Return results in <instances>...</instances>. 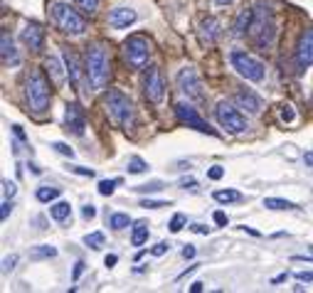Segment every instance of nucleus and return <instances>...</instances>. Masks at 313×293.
I'll use <instances>...</instances> for the list:
<instances>
[{
	"mask_svg": "<svg viewBox=\"0 0 313 293\" xmlns=\"http://www.w3.org/2000/svg\"><path fill=\"white\" fill-rule=\"evenodd\" d=\"M252 5H254V15H252V22H249V30H247V37H249V42L254 44L256 50L267 52L276 42L274 10H271L269 3H264V0H256Z\"/></svg>",
	"mask_w": 313,
	"mask_h": 293,
	"instance_id": "nucleus-1",
	"label": "nucleus"
},
{
	"mask_svg": "<svg viewBox=\"0 0 313 293\" xmlns=\"http://www.w3.org/2000/svg\"><path fill=\"white\" fill-rule=\"evenodd\" d=\"M84 67L86 74H89L91 89H104L109 84V79H111V57H109V47L104 42H94V44L86 47Z\"/></svg>",
	"mask_w": 313,
	"mask_h": 293,
	"instance_id": "nucleus-2",
	"label": "nucleus"
},
{
	"mask_svg": "<svg viewBox=\"0 0 313 293\" xmlns=\"http://www.w3.org/2000/svg\"><path fill=\"white\" fill-rule=\"evenodd\" d=\"M101 104H104V111L109 116V121L116 128H121V131H131L133 128V124H136V109H133V101L124 91L109 89L104 94V99H101Z\"/></svg>",
	"mask_w": 313,
	"mask_h": 293,
	"instance_id": "nucleus-3",
	"label": "nucleus"
},
{
	"mask_svg": "<svg viewBox=\"0 0 313 293\" xmlns=\"http://www.w3.org/2000/svg\"><path fill=\"white\" fill-rule=\"evenodd\" d=\"M25 99L32 116L42 118L50 111V101H52V84L42 74V69H32L25 79Z\"/></svg>",
	"mask_w": 313,
	"mask_h": 293,
	"instance_id": "nucleus-4",
	"label": "nucleus"
},
{
	"mask_svg": "<svg viewBox=\"0 0 313 293\" xmlns=\"http://www.w3.org/2000/svg\"><path fill=\"white\" fill-rule=\"evenodd\" d=\"M50 17H52L55 28L71 35V37H79V35L86 32V20L67 3H52L50 5Z\"/></svg>",
	"mask_w": 313,
	"mask_h": 293,
	"instance_id": "nucleus-5",
	"label": "nucleus"
},
{
	"mask_svg": "<svg viewBox=\"0 0 313 293\" xmlns=\"http://www.w3.org/2000/svg\"><path fill=\"white\" fill-rule=\"evenodd\" d=\"M151 40L146 37V35H131L126 42H124V47H121V55L126 59V64L131 69H143L146 64H148V59H151Z\"/></svg>",
	"mask_w": 313,
	"mask_h": 293,
	"instance_id": "nucleus-6",
	"label": "nucleus"
},
{
	"mask_svg": "<svg viewBox=\"0 0 313 293\" xmlns=\"http://www.w3.org/2000/svg\"><path fill=\"white\" fill-rule=\"evenodd\" d=\"M229 62H232V69H237V74L244 77L247 82H264V64L249 52L234 50L229 55Z\"/></svg>",
	"mask_w": 313,
	"mask_h": 293,
	"instance_id": "nucleus-7",
	"label": "nucleus"
},
{
	"mask_svg": "<svg viewBox=\"0 0 313 293\" xmlns=\"http://www.w3.org/2000/svg\"><path fill=\"white\" fill-rule=\"evenodd\" d=\"M214 118L229 133H244L247 131V121H244V116L239 113V106H234L229 101H220L214 106Z\"/></svg>",
	"mask_w": 313,
	"mask_h": 293,
	"instance_id": "nucleus-8",
	"label": "nucleus"
},
{
	"mask_svg": "<svg viewBox=\"0 0 313 293\" xmlns=\"http://www.w3.org/2000/svg\"><path fill=\"white\" fill-rule=\"evenodd\" d=\"M62 57H64V64H67L69 82L77 86V91L86 94V79H89V74H86V67H82V62H79L77 52H74L71 47H62Z\"/></svg>",
	"mask_w": 313,
	"mask_h": 293,
	"instance_id": "nucleus-9",
	"label": "nucleus"
},
{
	"mask_svg": "<svg viewBox=\"0 0 313 293\" xmlns=\"http://www.w3.org/2000/svg\"><path fill=\"white\" fill-rule=\"evenodd\" d=\"M178 86H180V91L185 94L187 99H195V101H205V91H202V82H200L198 71L192 69V67H183V69L178 71Z\"/></svg>",
	"mask_w": 313,
	"mask_h": 293,
	"instance_id": "nucleus-10",
	"label": "nucleus"
},
{
	"mask_svg": "<svg viewBox=\"0 0 313 293\" xmlns=\"http://www.w3.org/2000/svg\"><path fill=\"white\" fill-rule=\"evenodd\" d=\"M143 94L151 104H160L165 96V82H163V74L158 67H148L146 77H143Z\"/></svg>",
	"mask_w": 313,
	"mask_h": 293,
	"instance_id": "nucleus-11",
	"label": "nucleus"
},
{
	"mask_svg": "<svg viewBox=\"0 0 313 293\" xmlns=\"http://www.w3.org/2000/svg\"><path fill=\"white\" fill-rule=\"evenodd\" d=\"M175 116H178V121H180L183 126H187V128H195V131H200V133H212V128H210L207 121L198 113V109L190 106V104H185V101L175 104Z\"/></svg>",
	"mask_w": 313,
	"mask_h": 293,
	"instance_id": "nucleus-12",
	"label": "nucleus"
},
{
	"mask_svg": "<svg viewBox=\"0 0 313 293\" xmlns=\"http://www.w3.org/2000/svg\"><path fill=\"white\" fill-rule=\"evenodd\" d=\"M296 64L299 69L313 67V28H306L301 32L299 44H296Z\"/></svg>",
	"mask_w": 313,
	"mask_h": 293,
	"instance_id": "nucleus-13",
	"label": "nucleus"
},
{
	"mask_svg": "<svg viewBox=\"0 0 313 293\" xmlns=\"http://www.w3.org/2000/svg\"><path fill=\"white\" fill-rule=\"evenodd\" d=\"M64 126H67V131L74 133V136H84L86 116H84V109H82L79 104H67V111H64Z\"/></svg>",
	"mask_w": 313,
	"mask_h": 293,
	"instance_id": "nucleus-14",
	"label": "nucleus"
},
{
	"mask_svg": "<svg viewBox=\"0 0 313 293\" xmlns=\"http://www.w3.org/2000/svg\"><path fill=\"white\" fill-rule=\"evenodd\" d=\"M20 40H22V44L28 47V50H32V52H40L44 47V30L40 22H28L25 28H22V32H20Z\"/></svg>",
	"mask_w": 313,
	"mask_h": 293,
	"instance_id": "nucleus-15",
	"label": "nucleus"
},
{
	"mask_svg": "<svg viewBox=\"0 0 313 293\" xmlns=\"http://www.w3.org/2000/svg\"><path fill=\"white\" fill-rule=\"evenodd\" d=\"M220 35H222L220 20H217V17H205L202 25H200V42L207 44V47H212L214 42L220 40Z\"/></svg>",
	"mask_w": 313,
	"mask_h": 293,
	"instance_id": "nucleus-16",
	"label": "nucleus"
},
{
	"mask_svg": "<svg viewBox=\"0 0 313 293\" xmlns=\"http://www.w3.org/2000/svg\"><path fill=\"white\" fill-rule=\"evenodd\" d=\"M136 20H138V15H136V10H131V8H114L109 13V25L114 30H126Z\"/></svg>",
	"mask_w": 313,
	"mask_h": 293,
	"instance_id": "nucleus-17",
	"label": "nucleus"
},
{
	"mask_svg": "<svg viewBox=\"0 0 313 293\" xmlns=\"http://www.w3.org/2000/svg\"><path fill=\"white\" fill-rule=\"evenodd\" d=\"M234 104H237L242 111L252 113V116H256V113L261 111V99L256 96L254 91H249V89H239V91L234 94Z\"/></svg>",
	"mask_w": 313,
	"mask_h": 293,
	"instance_id": "nucleus-18",
	"label": "nucleus"
},
{
	"mask_svg": "<svg viewBox=\"0 0 313 293\" xmlns=\"http://www.w3.org/2000/svg\"><path fill=\"white\" fill-rule=\"evenodd\" d=\"M0 55H3V64L8 67V64H17L20 62V57H17V52H15V44H13V37H10V32L8 30H3V35H0Z\"/></svg>",
	"mask_w": 313,
	"mask_h": 293,
	"instance_id": "nucleus-19",
	"label": "nucleus"
},
{
	"mask_svg": "<svg viewBox=\"0 0 313 293\" xmlns=\"http://www.w3.org/2000/svg\"><path fill=\"white\" fill-rule=\"evenodd\" d=\"M252 15H254V5H249V8L239 10L237 20H234V28H232V35H234V37H244V35H247L249 22H252Z\"/></svg>",
	"mask_w": 313,
	"mask_h": 293,
	"instance_id": "nucleus-20",
	"label": "nucleus"
},
{
	"mask_svg": "<svg viewBox=\"0 0 313 293\" xmlns=\"http://www.w3.org/2000/svg\"><path fill=\"white\" fill-rule=\"evenodd\" d=\"M44 67H47V74L52 77V84H55V86H62V84H64V69H62L59 59L50 57V59L44 62Z\"/></svg>",
	"mask_w": 313,
	"mask_h": 293,
	"instance_id": "nucleus-21",
	"label": "nucleus"
},
{
	"mask_svg": "<svg viewBox=\"0 0 313 293\" xmlns=\"http://www.w3.org/2000/svg\"><path fill=\"white\" fill-rule=\"evenodd\" d=\"M148 234H151L148 222H136L133 224V232H131V244H133V247H143V244L148 241Z\"/></svg>",
	"mask_w": 313,
	"mask_h": 293,
	"instance_id": "nucleus-22",
	"label": "nucleus"
},
{
	"mask_svg": "<svg viewBox=\"0 0 313 293\" xmlns=\"http://www.w3.org/2000/svg\"><path fill=\"white\" fill-rule=\"evenodd\" d=\"M69 214H71L69 202H57V205H52V207H50V217H52V219H57V222L69 219Z\"/></svg>",
	"mask_w": 313,
	"mask_h": 293,
	"instance_id": "nucleus-23",
	"label": "nucleus"
},
{
	"mask_svg": "<svg viewBox=\"0 0 313 293\" xmlns=\"http://www.w3.org/2000/svg\"><path fill=\"white\" fill-rule=\"evenodd\" d=\"M264 207L267 209H299L296 207V202L281 200V197H267V200H264Z\"/></svg>",
	"mask_w": 313,
	"mask_h": 293,
	"instance_id": "nucleus-24",
	"label": "nucleus"
},
{
	"mask_svg": "<svg viewBox=\"0 0 313 293\" xmlns=\"http://www.w3.org/2000/svg\"><path fill=\"white\" fill-rule=\"evenodd\" d=\"M59 187H50V185H42V187H37V200L40 202H52V200H57L59 197Z\"/></svg>",
	"mask_w": 313,
	"mask_h": 293,
	"instance_id": "nucleus-25",
	"label": "nucleus"
},
{
	"mask_svg": "<svg viewBox=\"0 0 313 293\" xmlns=\"http://www.w3.org/2000/svg\"><path fill=\"white\" fill-rule=\"evenodd\" d=\"M126 170L131 173V175H141V173H146V170H148V163H146L143 158H138V155H133V158H128Z\"/></svg>",
	"mask_w": 313,
	"mask_h": 293,
	"instance_id": "nucleus-26",
	"label": "nucleus"
},
{
	"mask_svg": "<svg viewBox=\"0 0 313 293\" xmlns=\"http://www.w3.org/2000/svg\"><path fill=\"white\" fill-rule=\"evenodd\" d=\"M214 200L225 205V202H239L242 195H239L237 190H217V192H214Z\"/></svg>",
	"mask_w": 313,
	"mask_h": 293,
	"instance_id": "nucleus-27",
	"label": "nucleus"
},
{
	"mask_svg": "<svg viewBox=\"0 0 313 293\" xmlns=\"http://www.w3.org/2000/svg\"><path fill=\"white\" fill-rule=\"evenodd\" d=\"M109 224H111L114 229H126L128 224H131V217H128V214H124V212H116V214H111Z\"/></svg>",
	"mask_w": 313,
	"mask_h": 293,
	"instance_id": "nucleus-28",
	"label": "nucleus"
},
{
	"mask_svg": "<svg viewBox=\"0 0 313 293\" xmlns=\"http://www.w3.org/2000/svg\"><path fill=\"white\" fill-rule=\"evenodd\" d=\"M32 259H52V256H57V249L55 247H47V244H42V247H37V249L30 254Z\"/></svg>",
	"mask_w": 313,
	"mask_h": 293,
	"instance_id": "nucleus-29",
	"label": "nucleus"
},
{
	"mask_svg": "<svg viewBox=\"0 0 313 293\" xmlns=\"http://www.w3.org/2000/svg\"><path fill=\"white\" fill-rule=\"evenodd\" d=\"M71 3L86 15H94L97 13V5H99V0H71Z\"/></svg>",
	"mask_w": 313,
	"mask_h": 293,
	"instance_id": "nucleus-30",
	"label": "nucleus"
},
{
	"mask_svg": "<svg viewBox=\"0 0 313 293\" xmlns=\"http://www.w3.org/2000/svg\"><path fill=\"white\" fill-rule=\"evenodd\" d=\"M116 185H121V178H114V180H101L99 182V195L109 197L116 190Z\"/></svg>",
	"mask_w": 313,
	"mask_h": 293,
	"instance_id": "nucleus-31",
	"label": "nucleus"
},
{
	"mask_svg": "<svg viewBox=\"0 0 313 293\" xmlns=\"http://www.w3.org/2000/svg\"><path fill=\"white\" fill-rule=\"evenodd\" d=\"M84 244L91 247V249H101V247H104V234H101V232H91V234L84 237Z\"/></svg>",
	"mask_w": 313,
	"mask_h": 293,
	"instance_id": "nucleus-32",
	"label": "nucleus"
},
{
	"mask_svg": "<svg viewBox=\"0 0 313 293\" xmlns=\"http://www.w3.org/2000/svg\"><path fill=\"white\" fill-rule=\"evenodd\" d=\"M136 192H160L163 190V182L160 180H151L146 182V185H138V187H133Z\"/></svg>",
	"mask_w": 313,
	"mask_h": 293,
	"instance_id": "nucleus-33",
	"label": "nucleus"
},
{
	"mask_svg": "<svg viewBox=\"0 0 313 293\" xmlns=\"http://www.w3.org/2000/svg\"><path fill=\"white\" fill-rule=\"evenodd\" d=\"M168 227H171V232H180V229L185 227V214H175Z\"/></svg>",
	"mask_w": 313,
	"mask_h": 293,
	"instance_id": "nucleus-34",
	"label": "nucleus"
},
{
	"mask_svg": "<svg viewBox=\"0 0 313 293\" xmlns=\"http://www.w3.org/2000/svg\"><path fill=\"white\" fill-rule=\"evenodd\" d=\"M141 207H146V209H160V207H168V202H163V200H141Z\"/></svg>",
	"mask_w": 313,
	"mask_h": 293,
	"instance_id": "nucleus-35",
	"label": "nucleus"
},
{
	"mask_svg": "<svg viewBox=\"0 0 313 293\" xmlns=\"http://www.w3.org/2000/svg\"><path fill=\"white\" fill-rule=\"evenodd\" d=\"M281 121H286V124H291V121H294V118H296V113H294V109H291V106H288V104H286V106H281Z\"/></svg>",
	"mask_w": 313,
	"mask_h": 293,
	"instance_id": "nucleus-36",
	"label": "nucleus"
},
{
	"mask_svg": "<svg viewBox=\"0 0 313 293\" xmlns=\"http://www.w3.org/2000/svg\"><path fill=\"white\" fill-rule=\"evenodd\" d=\"M15 192H17V187H15V182H10V180H3V197L8 200V197H13Z\"/></svg>",
	"mask_w": 313,
	"mask_h": 293,
	"instance_id": "nucleus-37",
	"label": "nucleus"
},
{
	"mask_svg": "<svg viewBox=\"0 0 313 293\" xmlns=\"http://www.w3.org/2000/svg\"><path fill=\"white\" fill-rule=\"evenodd\" d=\"M222 175H225V167L222 165H212L210 170H207V178H210V180H220Z\"/></svg>",
	"mask_w": 313,
	"mask_h": 293,
	"instance_id": "nucleus-38",
	"label": "nucleus"
},
{
	"mask_svg": "<svg viewBox=\"0 0 313 293\" xmlns=\"http://www.w3.org/2000/svg\"><path fill=\"white\" fill-rule=\"evenodd\" d=\"M52 148H55V151H57V153L67 155V158H74V151H71V148H69V145H67V143H55V145H52Z\"/></svg>",
	"mask_w": 313,
	"mask_h": 293,
	"instance_id": "nucleus-39",
	"label": "nucleus"
},
{
	"mask_svg": "<svg viewBox=\"0 0 313 293\" xmlns=\"http://www.w3.org/2000/svg\"><path fill=\"white\" fill-rule=\"evenodd\" d=\"M15 264H17V256H8V259L3 261V274H10L15 268Z\"/></svg>",
	"mask_w": 313,
	"mask_h": 293,
	"instance_id": "nucleus-40",
	"label": "nucleus"
},
{
	"mask_svg": "<svg viewBox=\"0 0 313 293\" xmlns=\"http://www.w3.org/2000/svg\"><path fill=\"white\" fill-rule=\"evenodd\" d=\"M82 217H84V219H94V217H97V207H94V205H84V207H82Z\"/></svg>",
	"mask_w": 313,
	"mask_h": 293,
	"instance_id": "nucleus-41",
	"label": "nucleus"
},
{
	"mask_svg": "<svg viewBox=\"0 0 313 293\" xmlns=\"http://www.w3.org/2000/svg\"><path fill=\"white\" fill-rule=\"evenodd\" d=\"M168 249H171V247H168L165 241H160V244H156V247L151 249V254H153V256H163V254H165Z\"/></svg>",
	"mask_w": 313,
	"mask_h": 293,
	"instance_id": "nucleus-42",
	"label": "nucleus"
},
{
	"mask_svg": "<svg viewBox=\"0 0 313 293\" xmlns=\"http://www.w3.org/2000/svg\"><path fill=\"white\" fill-rule=\"evenodd\" d=\"M10 212H13V205H10L8 200H3V209H0V217H3V219H8V214H10Z\"/></svg>",
	"mask_w": 313,
	"mask_h": 293,
	"instance_id": "nucleus-43",
	"label": "nucleus"
},
{
	"mask_svg": "<svg viewBox=\"0 0 313 293\" xmlns=\"http://www.w3.org/2000/svg\"><path fill=\"white\" fill-rule=\"evenodd\" d=\"M71 173H77V175H86V178H91V175H94V170H89V167H69Z\"/></svg>",
	"mask_w": 313,
	"mask_h": 293,
	"instance_id": "nucleus-44",
	"label": "nucleus"
},
{
	"mask_svg": "<svg viewBox=\"0 0 313 293\" xmlns=\"http://www.w3.org/2000/svg\"><path fill=\"white\" fill-rule=\"evenodd\" d=\"M296 279H299V281H306V283H311V281H313V271H299V274H296Z\"/></svg>",
	"mask_w": 313,
	"mask_h": 293,
	"instance_id": "nucleus-45",
	"label": "nucleus"
},
{
	"mask_svg": "<svg viewBox=\"0 0 313 293\" xmlns=\"http://www.w3.org/2000/svg\"><path fill=\"white\" fill-rule=\"evenodd\" d=\"M214 222L220 224V227H225L227 224V214L225 212H214Z\"/></svg>",
	"mask_w": 313,
	"mask_h": 293,
	"instance_id": "nucleus-46",
	"label": "nucleus"
},
{
	"mask_svg": "<svg viewBox=\"0 0 313 293\" xmlns=\"http://www.w3.org/2000/svg\"><path fill=\"white\" fill-rule=\"evenodd\" d=\"M195 185H198V182L192 180V178H185V180H180V187H185V190H195Z\"/></svg>",
	"mask_w": 313,
	"mask_h": 293,
	"instance_id": "nucleus-47",
	"label": "nucleus"
},
{
	"mask_svg": "<svg viewBox=\"0 0 313 293\" xmlns=\"http://www.w3.org/2000/svg\"><path fill=\"white\" fill-rule=\"evenodd\" d=\"M82 271H84V261H77V264H74V281L82 276Z\"/></svg>",
	"mask_w": 313,
	"mask_h": 293,
	"instance_id": "nucleus-48",
	"label": "nucleus"
},
{
	"mask_svg": "<svg viewBox=\"0 0 313 293\" xmlns=\"http://www.w3.org/2000/svg\"><path fill=\"white\" fill-rule=\"evenodd\" d=\"M116 261H118V256H116V254H109V256L104 259V264L109 266V268H111V266H116Z\"/></svg>",
	"mask_w": 313,
	"mask_h": 293,
	"instance_id": "nucleus-49",
	"label": "nucleus"
},
{
	"mask_svg": "<svg viewBox=\"0 0 313 293\" xmlns=\"http://www.w3.org/2000/svg\"><path fill=\"white\" fill-rule=\"evenodd\" d=\"M192 232H195V234H207L210 229H207L205 224H192Z\"/></svg>",
	"mask_w": 313,
	"mask_h": 293,
	"instance_id": "nucleus-50",
	"label": "nucleus"
},
{
	"mask_svg": "<svg viewBox=\"0 0 313 293\" xmlns=\"http://www.w3.org/2000/svg\"><path fill=\"white\" fill-rule=\"evenodd\" d=\"M183 256H185V259H192V256H195V247H190V244H187L185 249H183Z\"/></svg>",
	"mask_w": 313,
	"mask_h": 293,
	"instance_id": "nucleus-51",
	"label": "nucleus"
},
{
	"mask_svg": "<svg viewBox=\"0 0 313 293\" xmlns=\"http://www.w3.org/2000/svg\"><path fill=\"white\" fill-rule=\"evenodd\" d=\"M202 288H205V283H202V281H195V283L190 286V291H192V293H200Z\"/></svg>",
	"mask_w": 313,
	"mask_h": 293,
	"instance_id": "nucleus-52",
	"label": "nucleus"
},
{
	"mask_svg": "<svg viewBox=\"0 0 313 293\" xmlns=\"http://www.w3.org/2000/svg\"><path fill=\"white\" fill-rule=\"evenodd\" d=\"M13 131H15V136H17V138H25V133H22V128H20V126H13Z\"/></svg>",
	"mask_w": 313,
	"mask_h": 293,
	"instance_id": "nucleus-53",
	"label": "nucleus"
},
{
	"mask_svg": "<svg viewBox=\"0 0 313 293\" xmlns=\"http://www.w3.org/2000/svg\"><path fill=\"white\" fill-rule=\"evenodd\" d=\"M303 160H306V165H313V153H306L303 155Z\"/></svg>",
	"mask_w": 313,
	"mask_h": 293,
	"instance_id": "nucleus-54",
	"label": "nucleus"
},
{
	"mask_svg": "<svg viewBox=\"0 0 313 293\" xmlns=\"http://www.w3.org/2000/svg\"><path fill=\"white\" fill-rule=\"evenodd\" d=\"M281 281H286V274H281V276H274V279H271V283H281Z\"/></svg>",
	"mask_w": 313,
	"mask_h": 293,
	"instance_id": "nucleus-55",
	"label": "nucleus"
},
{
	"mask_svg": "<svg viewBox=\"0 0 313 293\" xmlns=\"http://www.w3.org/2000/svg\"><path fill=\"white\" fill-rule=\"evenodd\" d=\"M217 5H227V3H232V0H214Z\"/></svg>",
	"mask_w": 313,
	"mask_h": 293,
	"instance_id": "nucleus-56",
	"label": "nucleus"
}]
</instances>
